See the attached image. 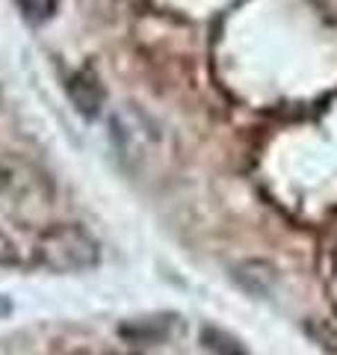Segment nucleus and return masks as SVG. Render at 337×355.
I'll use <instances>...</instances> for the list:
<instances>
[{"instance_id": "f257e3e1", "label": "nucleus", "mask_w": 337, "mask_h": 355, "mask_svg": "<svg viewBox=\"0 0 337 355\" xmlns=\"http://www.w3.org/2000/svg\"><path fill=\"white\" fill-rule=\"evenodd\" d=\"M36 261L56 275L92 272L101 263V246L86 228L74 222H56L39 234Z\"/></svg>"}, {"instance_id": "f03ea898", "label": "nucleus", "mask_w": 337, "mask_h": 355, "mask_svg": "<svg viewBox=\"0 0 337 355\" xmlns=\"http://www.w3.org/2000/svg\"><path fill=\"white\" fill-rule=\"evenodd\" d=\"M231 282L237 284L243 293L257 296V299H269L278 291V270H275V263H269V261L245 258L231 266Z\"/></svg>"}, {"instance_id": "7ed1b4c3", "label": "nucleus", "mask_w": 337, "mask_h": 355, "mask_svg": "<svg viewBox=\"0 0 337 355\" xmlns=\"http://www.w3.org/2000/svg\"><path fill=\"white\" fill-rule=\"evenodd\" d=\"M65 95H69L74 113L89 121L104 113V89H101V83L89 71L65 74Z\"/></svg>"}, {"instance_id": "20e7f679", "label": "nucleus", "mask_w": 337, "mask_h": 355, "mask_svg": "<svg viewBox=\"0 0 337 355\" xmlns=\"http://www.w3.org/2000/svg\"><path fill=\"white\" fill-rule=\"evenodd\" d=\"M168 329H172V317H142V320H130V323H125L119 331H121V338H128V340L154 343V340L166 338Z\"/></svg>"}, {"instance_id": "39448f33", "label": "nucleus", "mask_w": 337, "mask_h": 355, "mask_svg": "<svg viewBox=\"0 0 337 355\" xmlns=\"http://www.w3.org/2000/svg\"><path fill=\"white\" fill-rule=\"evenodd\" d=\"M305 335L320 349L337 355V317H313L305 323Z\"/></svg>"}, {"instance_id": "423d86ee", "label": "nucleus", "mask_w": 337, "mask_h": 355, "mask_svg": "<svg viewBox=\"0 0 337 355\" xmlns=\"http://www.w3.org/2000/svg\"><path fill=\"white\" fill-rule=\"evenodd\" d=\"M201 343H205L213 355H249L237 338L228 335V331H222V329H216V326L201 329Z\"/></svg>"}, {"instance_id": "0eeeda50", "label": "nucleus", "mask_w": 337, "mask_h": 355, "mask_svg": "<svg viewBox=\"0 0 337 355\" xmlns=\"http://www.w3.org/2000/svg\"><path fill=\"white\" fill-rule=\"evenodd\" d=\"M15 6L30 24H44V21H51L56 15L60 0H15Z\"/></svg>"}, {"instance_id": "6e6552de", "label": "nucleus", "mask_w": 337, "mask_h": 355, "mask_svg": "<svg viewBox=\"0 0 337 355\" xmlns=\"http://www.w3.org/2000/svg\"><path fill=\"white\" fill-rule=\"evenodd\" d=\"M18 261H21V254H18L15 240L6 231H0V266H15Z\"/></svg>"}, {"instance_id": "1a4fd4ad", "label": "nucleus", "mask_w": 337, "mask_h": 355, "mask_svg": "<svg viewBox=\"0 0 337 355\" xmlns=\"http://www.w3.org/2000/svg\"><path fill=\"white\" fill-rule=\"evenodd\" d=\"M9 314H12V302H9L6 296H0V320L9 317Z\"/></svg>"}, {"instance_id": "9d476101", "label": "nucleus", "mask_w": 337, "mask_h": 355, "mask_svg": "<svg viewBox=\"0 0 337 355\" xmlns=\"http://www.w3.org/2000/svg\"><path fill=\"white\" fill-rule=\"evenodd\" d=\"M6 187H9V172L0 166V190H6Z\"/></svg>"}]
</instances>
